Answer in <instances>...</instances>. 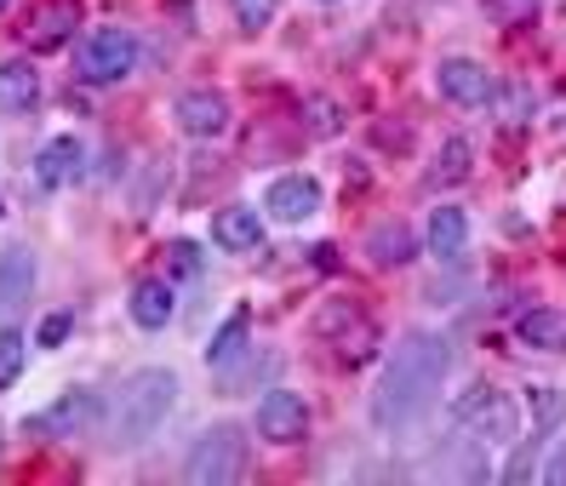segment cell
Listing matches in <instances>:
<instances>
[{"instance_id":"cell-17","label":"cell","mask_w":566,"mask_h":486,"mask_svg":"<svg viewBox=\"0 0 566 486\" xmlns=\"http://www.w3.org/2000/svg\"><path fill=\"white\" fill-rule=\"evenodd\" d=\"M515 332H521V344H526V349L566 355V315H560V309H544V304H538V309H526Z\"/></svg>"},{"instance_id":"cell-18","label":"cell","mask_w":566,"mask_h":486,"mask_svg":"<svg viewBox=\"0 0 566 486\" xmlns=\"http://www.w3.org/2000/svg\"><path fill=\"white\" fill-rule=\"evenodd\" d=\"M412 252H418V241H412V230H407V223H378V230L366 235V257H373L378 270L407 264Z\"/></svg>"},{"instance_id":"cell-2","label":"cell","mask_w":566,"mask_h":486,"mask_svg":"<svg viewBox=\"0 0 566 486\" xmlns=\"http://www.w3.org/2000/svg\"><path fill=\"white\" fill-rule=\"evenodd\" d=\"M172 406H178V378L166 367H138L104 406V446H115V452L144 446L172 418Z\"/></svg>"},{"instance_id":"cell-5","label":"cell","mask_w":566,"mask_h":486,"mask_svg":"<svg viewBox=\"0 0 566 486\" xmlns=\"http://www.w3.org/2000/svg\"><path fill=\"white\" fill-rule=\"evenodd\" d=\"M132 63H138V41H132L126 29H97L81 46V81L86 86H115V81L132 75Z\"/></svg>"},{"instance_id":"cell-25","label":"cell","mask_w":566,"mask_h":486,"mask_svg":"<svg viewBox=\"0 0 566 486\" xmlns=\"http://www.w3.org/2000/svg\"><path fill=\"white\" fill-rule=\"evenodd\" d=\"M241 18V29H270L275 23V0H229Z\"/></svg>"},{"instance_id":"cell-19","label":"cell","mask_w":566,"mask_h":486,"mask_svg":"<svg viewBox=\"0 0 566 486\" xmlns=\"http://www.w3.org/2000/svg\"><path fill=\"white\" fill-rule=\"evenodd\" d=\"M35 97H41L35 63H23V57H7V63H0V104H7V109H29Z\"/></svg>"},{"instance_id":"cell-27","label":"cell","mask_w":566,"mask_h":486,"mask_svg":"<svg viewBox=\"0 0 566 486\" xmlns=\"http://www.w3.org/2000/svg\"><path fill=\"white\" fill-rule=\"evenodd\" d=\"M310 126H315V133H321V138H332V133H338V126H344V115H338V109H332V104H326V97H315V104H310Z\"/></svg>"},{"instance_id":"cell-1","label":"cell","mask_w":566,"mask_h":486,"mask_svg":"<svg viewBox=\"0 0 566 486\" xmlns=\"http://www.w3.org/2000/svg\"><path fill=\"white\" fill-rule=\"evenodd\" d=\"M447 367H452V349L441 332H407L389 349L384 378L373 389V424L378 430H412L429 412V401L441 395Z\"/></svg>"},{"instance_id":"cell-31","label":"cell","mask_w":566,"mask_h":486,"mask_svg":"<svg viewBox=\"0 0 566 486\" xmlns=\"http://www.w3.org/2000/svg\"><path fill=\"white\" fill-rule=\"evenodd\" d=\"M7 7H12V0H0V12H7Z\"/></svg>"},{"instance_id":"cell-22","label":"cell","mask_w":566,"mask_h":486,"mask_svg":"<svg viewBox=\"0 0 566 486\" xmlns=\"http://www.w3.org/2000/svg\"><path fill=\"white\" fill-rule=\"evenodd\" d=\"M470 160H475V144L470 138H447L441 144V160H436V183H463V178H470Z\"/></svg>"},{"instance_id":"cell-15","label":"cell","mask_w":566,"mask_h":486,"mask_svg":"<svg viewBox=\"0 0 566 486\" xmlns=\"http://www.w3.org/2000/svg\"><path fill=\"white\" fill-rule=\"evenodd\" d=\"M81 167H86L81 138H52V144L41 149V160H35V178H41V189H63V183L81 178Z\"/></svg>"},{"instance_id":"cell-6","label":"cell","mask_w":566,"mask_h":486,"mask_svg":"<svg viewBox=\"0 0 566 486\" xmlns=\"http://www.w3.org/2000/svg\"><path fill=\"white\" fill-rule=\"evenodd\" d=\"M172 120L189 138H223L229 133V97L218 86H189L172 97Z\"/></svg>"},{"instance_id":"cell-14","label":"cell","mask_w":566,"mask_h":486,"mask_svg":"<svg viewBox=\"0 0 566 486\" xmlns=\"http://www.w3.org/2000/svg\"><path fill=\"white\" fill-rule=\"evenodd\" d=\"M86 406H92V395H86V389H63V395H57L46 412H35V418H29V435H52V441L75 435V430H81V418H86Z\"/></svg>"},{"instance_id":"cell-8","label":"cell","mask_w":566,"mask_h":486,"mask_svg":"<svg viewBox=\"0 0 566 486\" xmlns=\"http://www.w3.org/2000/svg\"><path fill=\"white\" fill-rule=\"evenodd\" d=\"M263 212L275 223H310L321 212V183L310 172H286V178L270 183V194H263Z\"/></svg>"},{"instance_id":"cell-7","label":"cell","mask_w":566,"mask_h":486,"mask_svg":"<svg viewBox=\"0 0 566 486\" xmlns=\"http://www.w3.org/2000/svg\"><path fill=\"white\" fill-rule=\"evenodd\" d=\"M304 430H310L304 395H292V389H263V401H258V435L275 441V446H292V441H304Z\"/></svg>"},{"instance_id":"cell-21","label":"cell","mask_w":566,"mask_h":486,"mask_svg":"<svg viewBox=\"0 0 566 486\" xmlns=\"http://www.w3.org/2000/svg\"><path fill=\"white\" fill-rule=\"evenodd\" d=\"M463 241H470V218H463L458 207L429 212V252H436V257H458Z\"/></svg>"},{"instance_id":"cell-23","label":"cell","mask_w":566,"mask_h":486,"mask_svg":"<svg viewBox=\"0 0 566 486\" xmlns=\"http://www.w3.org/2000/svg\"><path fill=\"white\" fill-rule=\"evenodd\" d=\"M566 424V389H532V430L549 435Z\"/></svg>"},{"instance_id":"cell-10","label":"cell","mask_w":566,"mask_h":486,"mask_svg":"<svg viewBox=\"0 0 566 486\" xmlns=\"http://www.w3.org/2000/svg\"><path fill=\"white\" fill-rule=\"evenodd\" d=\"M436 81H441V92L452 97V104H463V109H475V104H486V97H492V75L481 70L475 57H447Z\"/></svg>"},{"instance_id":"cell-4","label":"cell","mask_w":566,"mask_h":486,"mask_svg":"<svg viewBox=\"0 0 566 486\" xmlns=\"http://www.w3.org/2000/svg\"><path fill=\"white\" fill-rule=\"evenodd\" d=\"M452 430L458 435H475V441H510L515 406H510V395H497L492 383H470L452 401Z\"/></svg>"},{"instance_id":"cell-16","label":"cell","mask_w":566,"mask_h":486,"mask_svg":"<svg viewBox=\"0 0 566 486\" xmlns=\"http://www.w3.org/2000/svg\"><path fill=\"white\" fill-rule=\"evenodd\" d=\"M132 320H138V327L144 332H160V327H172V309H178V298H172V286H166V281H138V286H132Z\"/></svg>"},{"instance_id":"cell-3","label":"cell","mask_w":566,"mask_h":486,"mask_svg":"<svg viewBox=\"0 0 566 486\" xmlns=\"http://www.w3.org/2000/svg\"><path fill=\"white\" fill-rule=\"evenodd\" d=\"M247 475V430L241 424H212L207 435H195L184 480L189 486H235Z\"/></svg>"},{"instance_id":"cell-20","label":"cell","mask_w":566,"mask_h":486,"mask_svg":"<svg viewBox=\"0 0 566 486\" xmlns=\"http://www.w3.org/2000/svg\"><path fill=\"white\" fill-rule=\"evenodd\" d=\"M247 338H252V320H247V309H235V315H229L223 327H218V338H212V349H207V361H212L218 372H229V367H235L241 355H247Z\"/></svg>"},{"instance_id":"cell-29","label":"cell","mask_w":566,"mask_h":486,"mask_svg":"<svg viewBox=\"0 0 566 486\" xmlns=\"http://www.w3.org/2000/svg\"><path fill=\"white\" fill-rule=\"evenodd\" d=\"M172 270H178V275H195V270H201V257H195V246H189V241H178V246H172Z\"/></svg>"},{"instance_id":"cell-30","label":"cell","mask_w":566,"mask_h":486,"mask_svg":"<svg viewBox=\"0 0 566 486\" xmlns=\"http://www.w3.org/2000/svg\"><path fill=\"white\" fill-rule=\"evenodd\" d=\"M544 480L549 486H566V446H555V458L544 464Z\"/></svg>"},{"instance_id":"cell-24","label":"cell","mask_w":566,"mask_h":486,"mask_svg":"<svg viewBox=\"0 0 566 486\" xmlns=\"http://www.w3.org/2000/svg\"><path fill=\"white\" fill-rule=\"evenodd\" d=\"M18 372H23V332H0V389H12L18 383Z\"/></svg>"},{"instance_id":"cell-28","label":"cell","mask_w":566,"mask_h":486,"mask_svg":"<svg viewBox=\"0 0 566 486\" xmlns=\"http://www.w3.org/2000/svg\"><path fill=\"white\" fill-rule=\"evenodd\" d=\"M70 332H75V320L63 315V309H57V315H46V320H41V349H57Z\"/></svg>"},{"instance_id":"cell-9","label":"cell","mask_w":566,"mask_h":486,"mask_svg":"<svg viewBox=\"0 0 566 486\" xmlns=\"http://www.w3.org/2000/svg\"><path fill=\"white\" fill-rule=\"evenodd\" d=\"M315 332H321V338H338V349L349 355V361H366V355H373V344H378L373 327H366L349 304H338V309L326 304V309L315 315Z\"/></svg>"},{"instance_id":"cell-12","label":"cell","mask_w":566,"mask_h":486,"mask_svg":"<svg viewBox=\"0 0 566 486\" xmlns=\"http://www.w3.org/2000/svg\"><path fill=\"white\" fill-rule=\"evenodd\" d=\"M212 241H218L223 252H258V241H263V212H252V207H223V212H212Z\"/></svg>"},{"instance_id":"cell-11","label":"cell","mask_w":566,"mask_h":486,"mask_svg":"<svg viewBox=\"0 0 566 486\" xmlns=\"http://www.w3.org/2000/svg\"><path fill=\"white\" fill-rule=\"evenodd\" d=\"M29 292H35V252H29V246H7V252H0V315L23 309Z\"/></svg>"},{"instance_id":"cell-13","label":"cell","mask_w":566,"mask_h":486,"mask_svg":"<svg viewBox=\"0 0 566 486\" xmlns=\"http://www.w3.org/2000/svg\"><path fill=\"white\" fill-rule=\"evenodd\" d=\"M75 23H81V7L75 0H46V7L29 18V46L35 52H52V46H63L75 35Z\"/></svg>"},{"instance_id":"cell-26","label":"cell","mask_w":566,"mask_h":486,"mask_svg":"<svg viewBox=\"0 0 566 486\" xmlns=\"http://www.w3.org/2000/svg\"><path fill=\"white\" fill-rule=\"evenodd\" d=\"M538 12V0H486V18L492 23H526Z\"/></svg>"}]
</instances>
